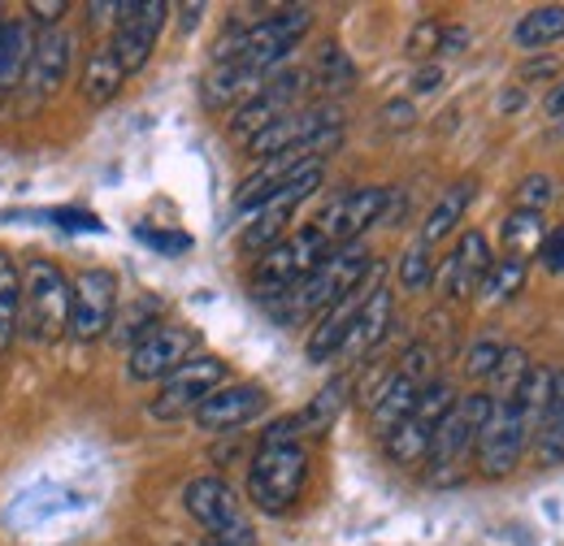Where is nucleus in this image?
<instances>
[{"label": "nucleus", "mask_w": 564, "mask_h": 546, "mask_svg": "<svg viewBox=\"0 0 564 546\" xmlns=\"http://www.w3.org/2000/svg\"><path fill=\"white\" fill-rule=\"evenodd\" d=\"M313 26V9L308 4H291L279 9L252 26H230L217 44H213V66L243 69L252 83H265L274 69L291 57V48L308 35Z\"/></svg>", "instance_id": "obj_1"}, {"label": "nucleus", "mask_w": 564, "mask_h": 546, "mask_svg": "<svg viewBox=\"0 0 564 546\" xmlns=\"http://www.w3.org/2000/svg\"><path fill=\"white\" fill-rule=\"evenodd\" d=\"M308 478V451H304V429L295 416H279L265 434H261V447L248 465V499L270 512L282 516Z\"/></svg>", "instance_id": "obj_2"}, {"label": "nucleus", "mask_w": 564, "mask_h": 546, "mask_svg": "<svg viewBox=\"0 0 564 546\" xmlns=\"http://www.w3.org/2000/svg\"><path fill=\"white\" fill-rule=\"evenodd\" d=\"M378 261L365 252V248H339L330 252L317 270L308 273L300 286H291L282 299H274L270 308L279 313V321H304V317H322L330 304H339L344 295H352L356 286L369 277Z\"/></svg>", "instance_id": "obj_3"}, {"label": "nucleus", "mask_w": 564, "mask_h": 546, "mask_svg": "<svg viewBox=\"0 0 564 546\" xmlns=\"http://www.w3.org/2000/svg\"><path fill=\"white\" fill-rule=\"evenodd\" d=\"M339 139H344V113L335 105H313V109H295V113L279 118L274 127L248 139L243 148L252 161H270L282 152H308L322 161Z\"/></svg>", "instance_id": "obj_4"}, {"label": "nucleus", "mask_w": 564, "mask_h": 546, "mask_svg": "<svg viewBox=\"0 0 564 546\" xmlns=\"http://www.w3.org/2000/svg\"><path fill=\"white\" fill-rule=\"evenodd\" d=\"M22 321L35 342H57L70 330V282L44 256L22 265Z\"/></svg>", "instance_id": "obj_5"}, {"label": "nucleus", "mask_w": 564, "mask_h": 546, "mask_svg": "<svg viewBox=\"0 0 564 546\" xmlns=\"http://www.w3.org/2000/svg\"><path fill=\"white\" fill-rule=\"evenodd\" d=\"M183 503H187V516L209 534V546H257V529L235 494V485L226 478H196L187 481L183 490Z\"/></svg>", "instance_id": "obj_6"}, {"label": "nucleus", "mask_w": 564, "mask_h": 546, "mask_svg": "<svg viewBox=\"0 0 564 546\" xmlns=\"http://www.w3.org/2000/svg\"><path fill=\"white\" fill-rule=\"evenodd\" d=\"M326 256H330V248H326V239H322L313 226L279 239V243H274L270 252H261V261H257V273H252L257 299H265V304L282 299L291 286H300Z\"/></svg>", "instance_id": "obj_7"}, {"label": "nucleus", "mask_w": 564, "mask_h": 546, "mask_svg": "<svg viewBox=\"0 0 564 546\" xmlns=\"http://www.w3.org/2000/svg\"><path fill=\"white\" fill-rule=\"evenodd\" d=\"M317 187H322V161L300 165L282 187H274L261 205L252 208V221H248V230H243V239H239L243 252H270L279 239H286V226H291L295 208L304 205Z\"/></svg>", "instance_id": "obj_8"}, {"label": "nucleus", "mask_w": 564, "mask_h": 546, "mask_svg": "<svg viewBox=\"0 0 564 546\" xmlns=\"http://www.w3.org/2000/svg\"><path fill=\"white\" fill-rule=\"evenodd\" d=\"M530 438H534V421L525 412L517 408L512 400L508 404H495L491 421L474 438V460H478V469L487 478H508L521 465Z\"/></svg>", "instance_id": "obj_9"}, {"label": "nucleus", "mask_w": 564, "mask_h": 546, "mask_svg": "<svg viewBox=\"0 0 564 546\" xmlns=\"http://www.w3.org/2000/svg\"><path fill=\"white\" fill-rule=\"evenodd\" d=\"M217 386H226V360L221 356H192L183 369H174L156 400L148 404V412L156 421H183V416H196V408L209 400Z\"/></svg>", "instance_id": "obj_10"}, {"label": "nucleus", "mask_w": 564, "mask_h": 546, "mask_svg": "<svg viewBox=\"0 0 564 546\" xmlns=\"http://www.w3.org/2000/svg\"><path fill=\"white\" fill-rule=\"evenodd\" d=\"M387 205H391V192H387V187H356V192L339 196L335 205L326 208V212L313 221V230L326 239V248H330V252L352 248L369 226H378V221H382Z\"/></svg>", "instance_id": "obj_11"}, {"label": "nucleus", "mask_w": 564, "mask_h": 546, "mask_svg": "<svg viewBox=\"0 0 564 546\" xmlns=\"http://www.w3.org/2000/svg\"><path fill=\"white\" fill-rule=\"evenodd\" d=\"M118 317V277L109 270H83L70 282V335L96 342Z\"/></svg>", "instance_id": "obj_12"}, {"label": "nucleus", "mask_w": 564, "mask_h": 546, "mask_svg": "<svg viewBox=\"0 0 564 546\" xmlns=\"http://www.w3.org/2000/svg\"><path fill=\"white\" fill-rule=\"evenodd\" d=\"M304 83H308V74H300V69H282V74H274V78H265V83L235 109V118H230V135L248 143L252 135H261L265 127H274L279 118L295 113V96H300Z\"/></svg>", "instance_id": "obj_13"}, {"label": "nucleus", "mask_w": 564, "mask_h": 546, "mask_svg": "<svg viewBox=\"0 0 564 546\" xmlns=\"http://www.w3.org/2000/svg\"><path fill=\"white\" fill-rule=\"evenodd\" d=\"M165 13L170 4L165 0H140V4H122L118 9V31H113V44L109 53L118 57L122 74H140L156 48V35L165 26Z\"/></svg>", "instance_id": "obj_14"}, {"label": "nucleus", "mask_w": 564, "mask_h": 546, "mask_svg": "<svg viewBox=\"0 0 564 546\" xmlns=\"http://www.w3.org/2000/svg\"><path fill=\"white\" fill-rule=\"evenodd\" d=\"M196 330L187 326H152L135 347H131V378L135 382H165L174 369H183L196 356Z\"/></svg>", "instance_id": "obj_15"}, {"label": "nucleus", "mask_w": 564, "mask_h": 546, "mask_svg": "<svg viewBox=\"0 0 564 546\" xmlns=\"http://www.w3.org/2000/svg\"><path fill=\"white\" fill-rule=\"evenodd\" d=\"M373 286H382V261L369 270V277L356 286L352 295H344L339 304H330V308L317 317V326L308 330V342H304V356H308V364H326L330 356H339V351H344V342H348V330H352L356 308L365 304V295H369Z\"/></svg>", "instance_id": "obj_16"}, {"label": "nucleus", "mask_w": 564, "mask_h": 546, "mask_svg": "<svg viewBox=\"0 0 564 546\" xmlns=\"http://www.w3.org/2000/svg\"><path fill=\"white\" fill-rule=\"evenodd\" d=\"M265 408H270V395H265L261 382H230V386H217L196 408V425L205 434H230V429L257 421Z\"/></svg>", "instance_id": "obj_17"}, {"label": "nucleus", "mask_w": 564, "mask_h": 546, "mask_svg": "<svg viewBox=\"0 0 564 546\" xmlns=\"http://www.w3.org/2000/svg\"><path fill=\"white\" fill-rule=\"evenodd\" d=\"M70 62H74V40L62 26L44 31L40 40H31V57H26V69H22L31 100H48V96L66 83Z\"/></svg>", "instance_id": "obj_18"}, {"label": "nucleus", "mask_w": 564, "mask_h": 546, "mask_svg": "<svg viewBox=\"0 0 564 546\" xmlns=\"http://www.w3.org/2000/svg\"><path fill=\"white\" fill-rule=\"evenodd\" d=\"M487 270H491V243L482 230H469V234H460L452 256L438 265V286L447 299H469L482 286Z\"/></svg>", "instance_id": "obj_19"}, {"label": "nucleus", "mask_w": 564, "mask_h": 546, "mask_svg": "<svg viewBox=\"0 0 564 546\" xmlns=\"http://www.w3.org/2000/svg\"><path fill=\"white\" fill-rule=\"evenodd\" d=\"M474 438H478V429L465 421L460 408H452L443 416V425L430 438V456H425V469H430L434 485H447V481L460 478V465L474 456Z\"/></svg>", "instance_id": "obj_20"}, {"label": "nucleus", "mask_w": 564, "mask_h": 546, "mask_svg": "<svg viewBox=\"0 0 564 546\" xmlns=\"http://www.w3.org/2000/svg\"><path fill=\"white\" fill-rule=\"evenodd\" d=\"M387 330H391V291H387V286H373V291L365 295V304L356 308L352 330H348V342H344L339 356H348V360L369 356L378 342L387 339Z\"/></svg>", "instance_id": "obj_21"}, {"label": "nucleus", "mask_w": 564, "mask_h": 546, "mask_svg": "<svg viewBox=\"0 0 564 546\" xmlns=\"http://www.w3.org/2000/svg\"><path fill=\"white\" fill-rule=\"evenodd\" d=\"M474 192H478V183L474 178H460V183H452L438 200H434V208L425 212V226H422V239L417 243H425V248H434V243H443L456 226H460V217H465V208L474 205Z\"/></svg>", "instance_id": "obj_22"}, {"label": "nucleus", "mask_w": 564, "mask_h": 546, "mask_svg": "<svg viewBox=\"0 0 564 546\" xmlns=\"http://www.w3.org/2000/svg\"><path fill=\"white\" fill-rule=\"evenodd\" d=\"M122 83H127V74L118 66V57H113L109 48H100V53L87 57V66L78 74V96H83L91 109H100V105H109V100L122 91Z\"/></svg>", "instance_id": "obj_23"}, {"label": "nucleus", "mask_w": 564, "mask_h": 546, "mask_svg": "<svg viewBox=\"0 0 564 546\" xmlns=\"http://www.w3.org/2000/svg\"><path fill=\"white\" fill-rule=\"evenodd\" d=\"M417 391H422V386H413L404 373H391V378H387V386L378 391V400H373V408H369V416H373V434H378V438H387V434L413 412Z\"/></svg>", "instance_id": "obj_24"}, {"label": "nucleus", "mask_w": 564, "mask_h": 546, "mask_svg": "<svg viewBox=\"0 0 564 546\" xmlns=\"http://www.w3.org/2000/svg\"><path fill=\"white\" fill-rule=\"evenodd\" d=\"M430 438H434L430 425H422L417 416H404V421L382 438V447H387L391 465H400V469H417V465H425V456H430Z\"/></svg>", "instance_id": "obj_25"}, {"label": "nucleus", "mask_w": 564, "mask_h": 546, "mask_svg": "<svg viewBox=\"0 0 564 546\" xmlns=\"http://www.w3.org/2000/svg\"><path fill=\"white\" fill-rule=\"evenodd\" d=\"M517 48H552L556 40H564V4H539L530 9L517 31H512Z\"/></svg>", "instance_id": "obj_26"}, {"label": "nucleus", "mask_w": 564, "mask_h": 546, "mask_svg": "<svg viewBox=\"0 0 564 546\" xmlns=\"http://www.w3.org/2000/svg\"><path fill=\"white\" fill-rule=\"evenodd\" d=\"M308 78H313V83H317L326 96H339V91H352V87H356V66H352V57H348L339 44H326V48L313 57Z\"/></svg>", "instance_id": "obj_27"}, {"label": "nucleus", "mask_w": 564, "mask_h": 546, "mask_svg": "<svg viewBox=\"0 0 564 546\" xmlns=\"http://www.w3.org/2000/svg\"><path fill=\"white\" fill-rule=\"evenodd\" d=\"M18 313H22V273L0 252V356L18 339Z\"/></svg>", "instance_id": "obj_28"}, {"label": "nucleus", "mask_w": 564, "mask_h": 546, "mask_svg": "<svg viewBox=\"0 0 564 546\" xmlns=\"http://www.w3.org/2000/svg\"><path fill=\"white\" fill-rule=\"evenodd\" d=\"M348 391H352V382H348V378H335L330 386H322V391H317V400L295 416V421H300V429H304V434H322V429H330V425H335V416H339L344 404H348Z\"/></svg>", "instance_id": "obj_29"}, {"label": "nucleus", "mask_w": 564, "mask_h": 546, "mask_svg": "<svg viewBox=\"0 0 564 546\" xmlns=\"http://www.w3.org/2000/svg\"><path fill=\"white\" fill-rule=\"evenodd\" d=\"M534 456H539L543 469L564 465V404L561 400H552V404L543 408V416H539V425H534Z\"/></svg>", "instance_id": "obj_30"}, {"label": "nucleus", "mask_w": 564, "mask_h": 546, "mask_svg": "<svg viewBox=\"0 0 564 546\" xmlns=\"http://www.w3.org/2000/svg\"><path fill=\"white\" fill-rule=\"evenodd\" d=\"M499 234H503V248H508V256H530V252H539V243H543V212H508L503 217V226H499Z\"/></svg>", "instance_id": "obj_31"}, {"label": "nucleus", "mask_w": 564, "mask_h": 546, "mask_svg": "<svg viewBox=\"0 0 564 546\" xmlns=\"http://www.w3.org/2000/svg\"><path fill=\"white\" fill-rule=\"evenodd\" d=\"M31 57V35L22 22H0V91L9 96V83H18V74L26 69Z\"/></svg>", "instance_id": "obj_32"}, {"label": "nucleus", "mask_w": 564, "mask_h": 546, "mask_svg": "<svg viewBox=\"0 0 564 546\" xmlns=\"http://www.w3.org/2000/svg\"><path fill=\"white\" fill-rule=\"evenodd\" d=\"M525 373H530V356H525L521 347H503L499 360H495L491 378H487V382H491L487 395H491L495 404H508V400L517 395V386L525 382Z\"/></svg>", "instance_id": "obj_33"}, {"label": "nucleus", "mask_w": 564, "mask_h": 546, "mask_svg": "<svg viewBox=\"0 0 564 546\" xmlns=\"http://www.w3.org/2000/svg\"><path fill=\"white\" fill-rule=\"evenodd\" d=\"M525 273L530 265L521 261V256H503V261H491V270L482 277V299H491V304H503V299H512L521 286H525Z\"/></svg>", "instance_id": "obj_34"}, {"label": "nucleus", "mask_w": 564, "mask_h": 546, "mask_svg": "<svg viewBox=\"0 0 564 546\" xmlns=\"http://www.w3.org/2000/svg\"><path fill=\"white\" fill-rule=\"evenodd\" d=\"M552 200H556V183H552L547 174H525V178L517 183V192H512L517 212H543Z\"/></svg>", "instance_id": "obj_35"}, {"label": "nucleus", "mask_w": 564, "mask_h": 546, "mask_svg": "<svg viewBox=\"0 0 564 546\" xmlns=\"http://www.w3.org/2000/svg\"><path fill=\"white\" fill-rule=\"evenodd\" d=\"M438 356H434V347H425V342H413L404 356H400V364H395V373H404L413 386H430L438 373Z\"/></svg>", "instance_id": "obj_36"}, {"label": "nucleus", "mask_w": 564, "mask_h": 546, "mask_svg": "<svg viewBox=\"0 0 564 546\" xmlns=\"http://www.w3.org/2000/svg\"><path fill=\"white\" fill-rule=\"evenodd\" d=\"M430 282H434L430 248H425V243H413V248L400 256V286H404V291H422Z\"/></svg>", "instance_id": "obj_37"}, {"label": "nucleus", "mask_w": 564, "mask_h": 546, "mask_svg": "<svg viewBox=\"0 0 564 546\" xmlns=\"http://www.w3.org/2000/svg\"><path fill=\"white\" fill-rule=\"evenodd\" d=\"M438 44H443V22H434V18H422V22L409 31V57H413V62H430V57L438 53Z\"/></svg>", "instance_id": "obj_38"}, {"label": "nucleus", "mask_w": 564, "mask_h": 546, "mask_svg": "<svg viewBox=\"0 0 564 546\" xmlns=\"http://www.w3.org/2000/svg\"><path fill=\"white\" fill-rule=\"evenodd\" d=\"M499 351H503V347H499V342H491V339L474 342V347L465 351V373L487 382V378H491V369H495V360H499Z\"/></svg>", "instance_id": "obj_39"}, {"label": "nucleus", "mask_w": 564, "mask_h": 546, "mask_svg": "<svg viewBox=\"0 0 564 546\" xmlns=\"http://www.w3.org/2000/svg\"><path fill=\"white\" fill-rule=\"evenodd\" d=\"M539 261H543V270L547 273H564V221L561 226H552V234H543V243H539Z\"/></svg>", "instance_id": "obj_40"}, {"label": "nucleus", "mask_w": 564, "mask_h": 546, "mask_svg": "<svg viewBox=\"0 0 564 546\" xmlns=\"http://www.w3.org/2000/svg\"><path fill=\"white\" fill-rule=\"evenodd\" d=\"M140 239L148 248H156V252H170V256H178V252H187L192 248V239L187 234H170V230H148L140 226Z\"/></svg>", "instance_id": "obj_41"}, {"label": "nucleus", "mask_w": 564, "mask_h": 546, "mask_svg": "<svg viewBox=\"0 0 564 546\" xmlns=\"http://www.w3.org/2000/svg\"><path fill=\"white\" fill-rule=\"evenodd\" d=\"M48 221H57V226H66V230H105L100 217H96V212H83V208H53Z\"/></svg>", "instance_id": "obj_42"}, {"label": "nucleus", "mask_w": 564, "mask_h": 546, "mask_svg": "<svg viewBox=\"0 0 564 546\" xmlns=\"http://www.w3.org/2000/svg\"><path fill=\"white\" fill-rule=\"evenodd\" d=\"M382 122H387V131H409V127L417 122L413 100H391V105H382Z\"/></svg>", "instance_id": "obj_43"}, {"label": "nucleus", "mask_w": 564, "mask_h": 546, "mask_svg": "<svg viewBox=\"0 0 564 546\" xmlns=\"http://www.w3.org/2000/svg\"><path fill=\"white\" fill-rule=\"evenodd\" d=\"M66 9H70L66 0H31V4H26V13H35V22H40L44 31H53V26L66 18Z\"/></svg>", "instance_id": "obj_44"}, {"label": "nucleus", "mask_w": 564, "mask_h": 546, "mask_svg": "<svg viewBox=\"0 0 564 546\" xmlns=\"http://www.w3.org/2000/svg\"><path fill=\"white\" fill-rule=\"evenodd\" d=\"M561 62L556 57H543V62H525L521 66V83H534V78H556Z\"/></svg>", "instance_id": "obj_45"}, {"label": "nucleus", "mask_w": 564, "mask_h": 546, "mask_svg": "<svg viewBox=\"0 0 564 546\" xmlns=\"http://www.w3.org/2000/svg\"><path fill=\"white\" fill-rule=\"evenodd\" d=\"M465 44H469V31H465V26H443V44H438V53H443V57L460 53Z\"/></svg>", "instance_id": "obj_46"}, {"label": "nucleus", "mask_w": 564, "mask_h": 546, "mask_svg": "<svg viewBox=\"0 0 564 546\" xmlns=\"http://www.w3.org/2000/svg\"><path fill=\"white\" fill-rule=\"evenodd\" d=\"M438 83H443V69H438V66H422L417 74H413V91H417V96L434 91Z\"/></svg>", "instance_id": "obj_47"}, {"label": "nucleus", "mask_w": 564, "mask_h": 546, "mask_svg": "<svg viewBox=\"0 0 564 546\" xmlns=\"http://www.w3.org/2000/svg\"><path fill=\"white\" fill-rule=\"evenodd\" d=\"M543 113H547L552 122H561L564 118V78L561 83H552V91H547V100H543Z\"/></svg>", "instance_id": "obj_48"}, {"label": "nucleus", "mask_w": 564, "mask_h": 546, "mask_svg": "<svg viewBox=\"0 0 564 546\" xmlns=\"http://www.w3.org/2000/svg\"><path fill=\"white\" fill-rule=\"evenodd\" d=\"M178 13H183V26H187V31H192V26H196V22H200V13H205V4H183V9H178Z\"/></svg>", "instance_id": "obj_49"}, {"label": "nucleus", "mask_w": 564, "mask_h": 546, "mask_svg": "<svg viewBox=\"0 0 564 546\" xmlns=\"http://www.w3.org/2000/svg\"><path fill=\"white\" fill-rule=\"evenodd\" d=\"M521 105H525V91H521V87H517V91H508V96L499 100V109H503V113H512V109H521Z\"/></svg>", "instance_id": "obj_50"}, {"label": "nucleus", "mask_w": 564, "mask_h": 546, "mask_svg": "<svg viewBox=\"0 0 564 546\" xmlns=\"http://www.w3.org/2000/svg\"><path fill=\"white\" fill-rule=\"evenodd\" d=\"M0 105H4V91H0Z\"/></svg>", "instance_id": "obj_51"}]
</instances>
